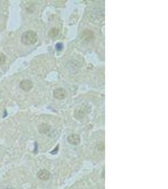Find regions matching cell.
<instances>
[{
    "instance_id": "8",
    "label": "cell",
    "mask_w": 168,
    "mask_h": 189,
    "mask_svg": "<svg viewBox=\"0 0 168 189\" xmlns=\"http://www.w3.org/2000/svg\"><path fill=\"white\" fill-rule=\"evenodd\" d=\"M6 61V56L3 54H0V64H3Z\"/></svg>"
},
{
    "instance_id": "3",
    "label": "cell",
    "mask_w": 168,
    "mask_h": 189,
    "mask_svg": "<svg viewBox=\"0 0 168 189\" xmlns=\"http://www.w3.org/2000/svg\"><path fill=\"white\" fill-rule=\"evenodd\" d=\"M54 95L55 98L58 100L64 99L66 96V92L64 90L63 88H58L54 90Z\"/></svg>"
},
{
    "instance_id": "6",
    "label": "cell",
    "mask_w": 168,
    "mask_h": 189,
    "mask_svg": "<svg viewBox=\"0 0 168 189\" xmlns=\"http://www.w3.org/2000/svg\"><path fill=\"white\" fill-rule=\"evenodd\" d=\"M68 140L70 144H73V145H77L80 143V138L76 134H73L69 136Z\"/></svg>"
},
{
    "instance_id": "1",
    "label": "cell",
    "mask_w": 168,
    "mask_h": 189,
    "mask_svg": "<svg viewBox=\"0 0 168 189\" xmlns=\"http://www.w3.org/2000/svg\"><path fill=\"white\" fill-rule=\"evenodd\" d=\"M37 40V35L34 31L28 30L21 36V42L25 45H32Z\"/></svg>"
},
{
    "instance_id": "4",
    "label": "cell",
    "mask_w": 168,
    "mask_h": 189,
    "mask_svg": "<svg viewBox=\"0 0 168 189\" xmlns=\"http://www.w3.org/2000/svg\"><path fill=\"white\" fill-rule=\"evenodd\" d=\"M50 173L46 170H42L39 172L37 176L40 180H47L50 178Z\"/></svg>"
},
{
    "instance_id": "2",
    "label": "cell",
    "mask_w": 168,
    "mask_h": 189,
    "mask_svg": "<svg viewBox=\"0 0 168 189\" xmlns=\"http://www.w3.org/2000/svg\"><path fill=\"white\" fill-rule=\"evenodd\" d=\"M20 87L21 90L25 92H28L33 87V83L29 80H25L21 81V83H20Z\"/></svg>"
},
{
    "instance_id": "5",
    "label": "cell",
    "mask_w": 168,
    "mask_h": 189,
    "mask_svg": "<svg viewBox=\"0 0 168 189\" xmlns=\"http://www.w3.org/2000/svg\"><path fill=\"white\" fill-rule=\"evenodd\" d=\"M81 36H82V39H84V40H92L94 37L93 32L91 30H84L83 32H82Z\"/></svg>"
},
{
    "instance_id": "9",
    "label": "cell",
    "mask_w": 168,
    "mask_h": 189,
    "mask_svg": "<svg viewBox=\"0 0 168 189\" xmlns=\"http://www.w3.org/2000/svg\"><path fill=\"white\" fill-rule=\"evenodd\" d=\"M55 47H56V49L58 50V51H61V50H62V48H63V44H62V43L59 42V43H58L56 44Z\"/></svg>"
},
{
    "instance_id": "7",
    "label": "cell",
    "mask_w": 168,
    "mask_h": 189,
    "mask_svg": "<svg viewBox=\"0 0 168 189\" xmlns=\"http://www.w3.org/2000/svg\"><path fill=\"white\" fill-rule=\"evenodd\" d=\"M58 33H59V30H58L57 28H52V30H50L49 31V36H50V37H55V36H58Z\"/></svg>"
}]
</instances>
